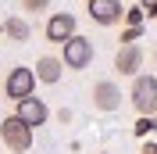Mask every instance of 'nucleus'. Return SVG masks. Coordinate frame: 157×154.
Returning <instances> with one entry per match:
<instances>
[{"label": "nucleus", "mask_w": 157, "mask_h": 154, "mask_svg": "<svg viewBox=\"0 0 157 154\" xmlns=\"http://www.w3.org/2000/svg\"><path fill=\"white\" fill-rule=\"evenodd\" d=\"M14 104H18V111H14V115H18L25 125H32V129H36V125H47L50 107L43 104L39 97H21V100H14Z\"/></svg>", "instance_id": "nucleus-8"}, {"label": "nucleus", "mask_w": 157, "mask_h": 154, "mask_svg": "<svg viewBox=\"0 0 157 154\" xmlns=\"http://www.w3.org/2000/svg\"><path fill=\"white\" fill-rule=\"evenodd\" d=\"M0 144L7 147L11 154H25L32 147V125H25L18 115H7L0 122Z\"/></svg>", "instance_id": "nucleus-1"}, {"label": "nucleus", "mask_w": 157, "mask_h": 154, "mask_svg": "<svg viewBox=\"0 0 157 154\" xmlns=\"http://www.w3.org/2000/svg\"><path fill=\"white\" fill-rule=\"evenodd\" d=\"M57 122H61V125L71 122V111H68V107H61V111H57Z\"/></svg>", "instance_id": "nucleus-17"}, {"label": "nucleus", "mask_w": 157, "mask_h": 154, "mask_svg": "<svg viewBox=\"0 0 157 154\" xmlns=\"http://www.w3.org/2000/svg\"><path fill=\"white\" fill-rule=\"evenodd\" d=\"M0 32H4V22H0Z\"/></svg>", "instance_id": "nucleus-19"}, {"label": "nucleus", "mask_w": 157, "mask_h": 154, "mask_svg": "<svg viewBox=\"0 0 157 154\" xmlns=\"http://www.w3.org/2000/svg\"><path fill=\"white\" fill-rule=\"evenodd\" d=\"M143 68V47L139 43H121L114 54V72L118 75H139Z\"/></svg>", "instance_id": "nucleus-7"}, {"label": "nucleus", "mask_w": 157, "mask_h": 154, "mask_svg": "<svg viewBox=\"0 0 157 154\" xmlns=\"http://www.w3.org/2000/svg\"><path fill=\"white\" fill-rule=\"evenodd\" d=\"M157 129V115H139V122H136V136H147V133H154Z\"/></svg>", "instance_id": "nucleus-12"}, {"label": "nucleus", "mask_w": 157, "mask_h": 154, "mask_svg": "<svg viewBox=\"0 0 157 154\" xmlns=\"http://www.w3.org/2000/svg\"><path fill=\"white\" fill-rule=\"evenodd\" d=\"M86 11H89V18L97 22V25H104V29L125 22V7H121V0H86Z\"/></svg>", "instance_id": "nucleus-5"}, {"label": "nucleus", "mask_w": 157, "mask_h": 154, "mask_svg": "<svg viewBox=\"0 0 157 154\" xmlns=\"http://www.w3.org/2000/svg\"><path fill=\"white\" fill-rule=\"evenodd\" d=\"M139 7L147 11L150 18H157V0H139Z\"/></svg>", "instance_id": "nucleus-16"}, {"label": "nucleus", "mask_w": 157, "mask_h": 154, "mask_svg": "<svg viewBox=\"0 0 157 154\" xmlns=\"http://www.w3.org/2000/svg\"><path fill=\"white\" fill-rule=\"evenodd\" d=\"M21 7H25V11H36V14H39V11H47V7H50V0H21Z\"/></svg>", "instance_id": "nucleus-15"}, {"label": "nucleus", "mask_w": 157, "mask_h": 154, "mask_svg": "<svg viewBox=\"0 0 157 154\" xmlns=\"http://www.w3.org/2000/svg\"><path fill=\"white\" fill-rule=\"evenodd\" d=\"M64 47V54H61V61H64V68H71V72H82V68L93 65V58H97V47H93V39L89 36H71L61 43Z\"/></svg>", "instance_id": "nucleus-2"}, {"label": "nucleus", "mask_w": 157, "mask_h": 154, "mask_svg": "<svg viewBox=\"0 0 157 154\" xmlns=\"http://www.w3.org/2000/svg\"><path fill=\"white\" fill-rule=\"evenodd\" d=\"M36 72L32 68H25V65H18V68H11L7 72V79H4V97L7 100H21V97H32L36 93Z\"/></svg>", "instance_id": "nucleus-4"}, {"label": "nucleus", "mask_w": 157, "mask_h": 154, "mask_svg": "<svg viewBox=\"0 0 157 154\" xmlns=\"http://www.w3.org/2000/svg\"><path fill=\"white\" fill-rule=\"evenodd\" d=\"M139 36H143V25H125V32H121V43H136Z\"/></svg>", "instance_id": "nucleus-14"}, {"label": "nucleus", "mask_w": 157, "mask_h": 154, "mask_svg": "<svg viewBox=\"0 0 157 154\" xmlns=\"http://www.w3.org/2000/svg\"><path fill=\"white\" fill-rule=\"evenodd\" d=\"M93 107H97V111H118V107H121V90H118V83H111V79L93 83Z\"/></svg>", "instance_id": "nucleus-9"}, {"label": "nucleus", "mask_w": 157, "mask_h": 154, "mask_svg": "<svg viewBox=\"0 0 157 154\" xmlns=\"http://www.w3.org/2000/svg\"><path fill=\"white\" fill-rule=\"evenodd\" d=\"M75 25H78L75 14H68V11H57V14H50V18H47V25H43V36H47L50 43H57V47H61L64 39L75 36Z\"/></svg>", "instance_id": "nucleus-6"}, {"label": "nucleus", "mask_w": 157, "mask_h": 154, "mask_svg": "<svg viewBox=\"0 0 157 154\" xmlns=\"http://www.w3.org/2000/svg\"><path fill=\"white\" fill-rule=\"evenodd\" d=\"M61 75H64V61H61V58L43 54V58L36 61V79H39V83L54 86V83H61Z\"/></svg>", "instance_id": "nucleus-10"}, {"label": "nucleus", "mask_w": 157, "mask_h": 154, "mask_svg": "<svg viewBox=\"0 0 157 154\" xmlns=\"http://www.w3.org/2000/svg\"><path fill=\"white\" fill-rule=\"evenodd\" d=\"M139 154H157V144H154V140H147V144L139 147Z\"/></svg>", "instance_id": "nucleus-18"}, {"label": "nucleus", "mask_w": 157, "mask_h": 154, "mask_svg": "<svg viewBox=\"0 0 157 154\" xmlns=\"http://www.w3.org/2000/svg\"><path fill=\"white\" fill-rule=\"evenodd\" d=\"M128 100L139 115H157V75H132Z\"/></svg>", "instance_id": "nucleus-3"}, {"label": "nucleus", "mask_w": 157, "mask_h": 154, "mask_svg": "<svg viewBox=\"0 0 157 154\" xmlns=\"http://www.w3.org/2000/svg\"><path fill=\"white\" fill-rule=\"evenodd\" d=\"M4 36H7L11 43H25V39L32 36V29H29V22L21 18V14H11V18L4 22Z\"/></svg>", "instance_id": "nucleus-11"}, {"label": "nucleus", "mask_w": 157, "mask_h": 154, "mask_svg": "<svg viewBox=\"0 0 157 154\" xmlns=\"http://www.w3.org/2000/svg\"><path fill=\"white\" fill-rule=\"evenodd\" d=\"M143 14H147V11L139 7V4L136 7H125V25H143Z\"/></svg>", "instance_id": "nucleus-13"}, {"label": "nucleus", "mask_w": 157, "mask_h": 154, "mask_svg": "<svg viewBox=\"0 0 157 154\" xmlns=\"http://www.w3.org/2000/svg\"><path fill=\"white\" fill-rule=\"evenodd\" d=\"M154 61H157V50H154Z\"/></svg>", "instance_id": "nucleus-20"}]
</instances>
